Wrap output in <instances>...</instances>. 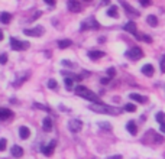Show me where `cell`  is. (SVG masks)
Listing matches in <instances>:
<instances>
[{"mask_svg":"<svg viewBox=\"0 0 165 159\" xmlns=\"http://www.w3.org/2000/svg\"><path fill=\"white\" fill-rule=\"evenodd\" d=\"M90 110L96 111V113H110V114H120L122 110L117 109V107H110V106H106L103 103H94V104H90L88 106Z\"/></svg>","mask_w":165,"mask_h":159,"instance_id":"obj_1","label":"cell"},{"mask_svg":"<svg viewBox=\"0 0 165 159\" xmlns=\"http://www.w3.org/2000/svg\"><path fill=\"white\" fill-rule=\"evenodd\" d=\"M75 93H77L80 97L86 99V100H90V101H93V103H101L97 94H94L93 91H90L88 88H86V87H82V85H78V87L75 88Z\"/></svg>","mask_w":165,"mask_h":159,"instance_id":"obj_2","label":"cell"},{"mask_svg":"<svg viewBox=\"0 0 165 159\" xmlns=\"http://www.w3.org/2000/svg\"><path fill=\"white\" fill-rule=\"evenodd\" d=\"M124 55H126V58L132 59V61H138V59H140L142 57H143V52H142V49H140V48H138V46H133V48H130V49L124 54Z\"/></svg>","mask_w":165,"mask_h":159,"instance_id":"obj_3","label":"cell"},{"mask_svg":"<svg viewBox=\"0 0 165 159\" xmlns=\"http://www.w3.org/2000/svg\"><path fill=\"white\" fill-rule=\"evenodd\" d=\"M10 46L13 51H25L29 48V42H23V41H17L15 38L10 39Z\"/></svg>","mask_w":165,"mask_h":159,"instance_id":"obj_4","label":"cell"},{"mask_svg":"<svg viewBox=\"0 0 165 159\" xmlns=\"http://www.w3.org/2000/svg\"><path fill=\"white\" fill-rule=\"evenodd\" d=\"M100 25L97 23V20L94 17H90L87 20H84L81 23V31H86V29H99Z\"/></svg>","mask_w":165,"mask_h":159,"instance_id":"obj_5","label":"cell"},{"mask_svg":"<svg viewBox=\"0 0 165 159\" xmlns=\"http://www.w3.org/2000/svg\"><path fill=\"white\" fill-rule=\"evenodd\" d=\"M44 32H45V29H44L42 26H36V28H33V29H25V31H23L25 35H28V36H35V38L42 36Z\"/></svg>","mask_w":165,"mask_h":159,"instance_id":"obj_6","label":"cell"},{"mask_svg":"<svg viewBox=\"0 0 165 159\" xmlns=\"http://www.w3.org/2000/svg\"><path fill=\"white\" fill-rule=\"evenodd\" d=\"M68 127H70V130H71V132L77 133V132H80V130H81L82 122H81V120H78V119H73V120H70Z\"/></svg>","mask_w":165,"mask_h":159,"instance_id":"obj_7","label":"cell"},{"mask_svg":"<svg viewBox=\"0 0 165 159\" xmlns=\"http://www.w3.org/2000/svg\"><path fill=\"white\" fill-rule=\"evenodd\" d=\"M55 146H57V140H51L50 145H46V146H42L41 148V152L45 155V156H51L52 155V152L55 149Z\"/></svg>","mask_w":165,"mask_h":159,"instance_id":"obj_8","label":"cell"},{"mask_svg":"<svg viewBox=\"0 0 165 159\" xmlns=\"http://www.w3.org/2000/svg\"><path fill=\"white\" fill-rule=\"evenodd\" d=\"M120 4L126 9V13L129 15V16H133V17H138L139 16V12L136 10V9H133L132 6H129V3H126V1H120Z\"/></svg>","mask_w":165,"mask_h":159,"instance_id":"obj_9","label":"cell"},{"mask_svg":"<svg viewBox=\"0 0 165 159\" xmlns=\"http://www.w3.org/2000/svg\"><path fill=\"white\" fill-rule=\"evenodd\" d=\"M67 7L70 9V12H80L81 10V4L78 3V1H75V0H70V1H67Z\"/></svg>","mask_w":165,"mask_h":159,"instance_id":"obj_10","label":"cell"},{"mask_svg":"<svg viewBox=\"0 0 165 159\" xmlns=\"http://www.w3.org/2000/svg\"><path fill=\"white\" fill-rule=\"evenodd\" d=\"M15 113L9 109H0V120H9V119H13Z\"/></svg>","mask_w":165,"mask_h":159,"instance_id":"obj_11","label":"cell"},{"mask_svg":"<svg viewBox=\"0 0 165 159\" xmlns=\"http://www.w3.org/2000/svg\"><path fill=\"white\" fill-rule=\"evenodd\" d=\"M123 28H124V31H126V32H130L132 35L138 36V31H136V23H135V22H132V20H130V22H128V23H126Z\"/></svg>","mask_w":165,"mask_h":159,"instance_id":"obj_12","label":"cell"},{"mask_svg":"<svg viewBox=\"0 0 165 159\" xmlns=\"http://www.w3.org/2000/svg\"><path fill=\"white\" fill-rule=\"evenodd\" d=\"M12 156H15V158H22L23 156V149L20 148V146H17V145H15V146H12Z\"/></svg>","mask_w":165,"mask_h":159,"instance_id":"obj_13","label":"cell"},{"mask_svg":"<svg viewBox=\"0 0 165 159\" xmlns=\"http://www.w3.org/2000/svg\"><path fill=\"white\" fill-rule=\"evenodd\" d=\"M19 136H20V139H28V137L31 136V130H29V127H26V126H20V129H19Z\"/></svg>","mask_w":165,"mask_h":159,"instance_id":"obj_14","label":"cell"},{"mask_svg":"<svg viewBox=\"0 0 165 159\" xmlns=\"http://www.w3.org/2000/svg\"><path fill=\"white\" fill-rule=\"evenodd\" d=\"M142 74L146 77H152L154 75V67L151 65V64H146V65H143L142 67Z\"/></svg>","mask_w":165,"mask_h":159,"instance_id":"obj_15","label":"cell"},{"mask_svg":"<svg viewBox=\"0 0 165 159\" xmlns=\"http://www.w3.org/2000/svg\"><path fill=\"white\" fill-rule=\"evenodd\" d=\"M42 129H44L45 132H51V130H52V120H51V117L44 119V122H42Z\"/></svg>","mask_w":165,"mask_h":159,"instance_id":"obj_16","label":"cell"},{"mask_svg":"<svg viewBox=\"0 0 165 159\" xmlns=\"http://www.w3.org/2000/svg\"><path fill=\"white\" fill-rule=\"evenodd\" d=\"M126 129H128V132L130 134H135L138 133V127H136V123L133 122V120H130V122H128V125H126Z\"/></svg>","mask_w":165,"mask_h":159,"instance_id":"obj_17","label":"cell"},{"mask_svg":"<svg viewBox=\"0 0 165 159\" xmlns=\"http://www.w3.org/2000/svg\"><path fill=\"white\" fill-rule=\"evenodd\" d=\"M10 20H12V15H10L9 12H2V13H0V22H2V23L8 25Z\"/></svg>","mask_w":165,"mask_h":159,"instance_id":"obj_18","label":"cell"},{"mask_svg":"<svg viewBox=\"0 0 165 159\" xmlns=\"http://www.w3.org/2000/svg\"><path fill=\"white\" fill-rule=\"evenodd\" d=\"M107 16L110 17H115V19H117L119 17V10H117V6H110V7L107 9Z\"/></svg>","mask_w":165,"mask_h":159,"instance_id":"obj_19","label":"cell"},{"mask_svg":"<svg viewBox=\"0 0 165 159\" xmlns=\"http://www.w3.org/2000/svg\"><path fill=\"white\" fill-rule=\"evenodd\" d=\"M88 57H90L91 59H99V58H101V57H104V52H103V51H90V52H88Z\"/></svg>","mask_w":165,"mask_h":159,"instance_id":"obj_20","label":"cell"},{"mask_svg":"<svg viewBox=\"0 0 165 159\" xmlns=\"http://www.w3.org/2000/svg\"><path fill=\"white\" fill-rule=\"evenodd\" d=\"M129 97H130L132 100L138 101V103H146V101H148V99H146V97H143V96H139V94H135V93H132Z\"/></svg>","mask_w":165,"mask_h":159,"instance_id":"obj_21","label":"cell"},{"mask_svg":"<svg viewBox=\"0 0 165 159\" xmlns=\"http://www.w3.org/2000/svg\"><path fill=\"white\" fill-rule=\"evenodd\" d=\"M71 45H73V42L70 41V39H61V41H58V46L61 49H65V48L71 46Z\"/></svg>","mask_w":165,"mask_h":159,"instance_id":"obj_22","label":"cell"},{"mask_svg":"<svg viewBox=\"0 0 165 159\" xmlns=\"http://www.w3.org/2000/svg\"><path fill=\"white\" fill-rule=\"evenodd\" d=\"M146 22H148L149 26H152V28H155V26L158 25V19H157V16H154V15H149V16L146 17Z\"/></svg>","mask_w":165,"mask_h":159,"instance_id":"obj_23","label":"cell"},{"mask_svg":"<svg viewBox=\"0 0 165 159\" xmlns=\"http://www.w3.org/2000/svg\"><path fill=\"white\" fill-rule=\"evenodd\" d=\"M64 84H65V88H67V90H73V78L67 77L65 80H64Z\"/></svg>","mask_w":165,"mask_h":159,"instance_id":"obj_24","label":"cell"},{"mask_svg":"<svg viewBox=\"0 0 165 159\" xmlns=\"http://www.w3.org/2000/svg\"><path fill=\"white\" fill-rule=\"evenodd\" d=\"M48 87H50L51 90H57V88H58V83L55 81V80H50V81H48Z\"/></svg>","mask_w":165,"mask_h":159,"instance_id":"obj_25","label":"cell"},{"mask_svg":"<svg viewBox=\"0 0 165 159\" xmlns=\"http://www.w3.org/2000/svg\"><path fill=\"white\" fill-rule=\"evenodd\" d=\"M157 120L162 125V123H165V113H162V111H159L157 114Z\"/></svg>","mask_w":165,"mask_h":159,"instance_id":"obj_26","label":"cell"},{"mask_svg":"<svg viewBox=\"0 0 165 159\" xmlns=\"http://www.w3.org/2000/svg\"><path fill=\"white\" fill-rule=\"evenodd\" d=\"M136 38H138V39H142V41H145V42H148V43H151V42H152L151 36H148V35H142V36H140V35H138Z\"/></svg>","mask_w":165,"mask_h":159,"instance_id":"obj_27","label":"cell"},{"mask_svg":"<svg viewBox=\"0 0 165 159\" xmlns=\"http://www.w3.org/2000/svg\"><path fill=\"white\" fill-rule=\"evenodd\" d=\"M124 110H126V111H135V110H136V106H135V104H126V106H124Z\"/></svg>","mask_w":165,"mask_h":159,"instance_id":"obj_28","label":"cell"},{"mask_svg":"<svg viewBox=\"0 0 165 159\" xmlns=\"http://www.w3.org/2000/svg\"><path fill=\"white\" fill-rule=\"evenodd\" d=\"M6 62H8V55H6V54H2V55H0V64L4 65Z\"/></svg>","mask_w":165,"mask_h":159,"instance_id":"obj_29","label":"cell"},{"mask_svg":"<svg viewBox=\"0 0 165 159\" xmlns=\"http://www.w3.org/2000/svg\"><path fill=\"white\" fill-rule=\"evenodd\" d=\"M6 145H8L6 139H0V151H4L6 149Z\"/></svg>","mask_w":165,"mask_h":159,"instance_id":"obj_30","label":"cell"},{"mask_svg":"<svg viewBox=\"0 0 165 159\" xmlns=\"http://www.w3.org/2000/svg\"><path fill=\"white\" fill-rule=\"evenodd\" d=\"M161 72H165V55H162L161 57Z\"/></svg>","mask_w":165,"mask_h":159,"instance_id":"obj_31","label":"cell"},{"mask_svg":"<svg viewBox=\"0 0 165 159\" xmlns=\"http://www.w3.org/2000/svg\"><path fill=\"white\" fill-rule=\"evenodd\" d=\"M33 106H35L36 109H42V110H45V111H50V107H46V106H41L39 103H35Z\"/></svg>","mask_w":165,"mask_h":159,"instance_id":"obj_32","label":"cell"},{"mask_svg":"<svg viewBox=\"0 0 165 159\" xmlns=\"http://www.w3.org/2000/svg\"><path fill=\"white\" fill-rule=\"evenodd\" d=\"M107 75L109 77H115L116 75V69H115V68H109V69H107Z\"/></svg>","mask_w":165,"mask_h":159,"instance_id":"obj_33","label":"cell"},{"mask_svg":"<svg viewBox=\"0 0 165 159\" xmlns=\"http://www.w3.org/2000/svg\"><path fill=\"white\" fill-rule=\"evenodd\" d=\"M140 4H142V6H149L151 1H149V0H140Z\"/></svg>","mask_w":165,"mask_h":159,"instance_id":"obj_34","label":"cell"},{"mask_svg":"<svg viewBox=\"0 0 165 159\" xmlns=\"http://www.w3.org/2000/svg\"><path fill=\"white\" fill-rule=\"evenodd\" d=\"M100 126H103V129H106V130H110V125L109 123H101Z\"/></svg>","mask_w":165,"mask_h":159,"instance_id":"obj_35","label":"cell"},{"mask_svg":"<svg viewBox=\"0 0 165 159\" xmlns=\"http://www.w3.org/2000/svg\"><path fill=\"white\" fill-rule=\"evenodd\" d=\"M107 159H122V156L120 155H115V156H109Z\"/></svg>","mask_w":165,"mask_h":159,"instance_id":"obj_36","label":"cell"},{"mask_svg":"<svg viewBox=\"0 0 165 159\" xmlns=\"http://www.w3.org/2000/svg\"><path fill=\"white\" fill-rule=\"evenodd\" d=\"M109 81H110L109 78H101V83L103 84H109Z\"/></svg>","mask_w":165,"mask_h":159,"instance_id":"obj_37","label":"cell"},{"mask_svg":"<svg viewBox=\"0 0 165 159\" xmlns=\"http://www.w3.org/2000/svg\"><path fill=\"white\" fill-rule=\"evenodd\" d=\"M161 132H162V133H165V123H162V125H161Z\"/></svg>","mask_w":165,"mask_h":159,"instance_id":"obj_38","label":"cell"},{"mask_svg":"<svg viewBox=\"0 0 165 159\" xmlns=\"http://www.w3.org/2000/svg\"><path fill=\"white\" fill-rule=\"evenodd\" d=\"M46 3H48V4H50V6H54V4H55V1H50V0H48V1H46Z\"/></svg>","mask_w":165,"mask_h":159,"instance_id":"obj_39","label":"cell"},{"mask_svg":"<svg viewBox=\"0 0 165 159\" xmlns=\"http://www.w3.org/2000/svg\"><path fill=\"white\" fill-rule=\"evenodd\" d=\"M2 39H3V32L0 31V41H2Z\"/></svg>","mask_w":165,"mask_h":159,"instance_id":"obj_40","label":"cell"}]
</instances>
